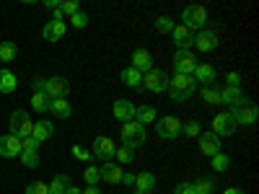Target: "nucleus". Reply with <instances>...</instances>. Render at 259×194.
Wrapping results in <instances>:
<instances>
[{
	"label": "nucleus",
	"instance_id": "obj_1",
	"mask_svg": "<svg viewBox=\"0 0 259 194\" xmlns=\"http://www.w3.org/2000/svg\"><path fill=\"white\" fill-rule=\"evenodd\" d=\"M194 91H197V83H194L192 75H174V78H168V96H171L174 104L187 101Z\"/></svg>",
	"mask_w": 259,
	"mask_h": 194
},
{
	"label": "nucleus",
	"instance_id": "obj_2",
	"mask_svg": "<svg viewBox=\"0 0 259 194\" xmlns=\"http://www.w3.org/2000/svg\"><path fill=\"white\" fill-rule=\"evenodd\" d=\"M182 24L189 29V31H202L207 26V11L197 3H189L182 13Z\"/></svg>",
	"mask_w": 259,
	"mask_h": 194
},
{
	"label": "nucleus",
	"instance_id": "obj_3",
	"mask_svg": "<svg viewBox=\"0 0 259 194\" xmlns=\"http://www.w3.org/2000/svg\"><path fill=\"white\" fill-rule=\"evenodd\" d=\"M122 145H127L130 150H135L140 145H145V127L140 122H124L122 124Z\"/></svg>",
	"mask_w": 259,
	"mask_h": 194
},
{
	"label": "nucleus",
	"instance_id": "obj_4",
	"mask_svg": "<svg viewBox=\"0 0 259 194\" xmlns=\"http://www.w3.org/2000/svg\"><path fill=\"white\" fill-rule=\"evenodd\" d=\"M231 117H233V122H236V127L239 124H244V127H251V124H256V117H259V112H256V106L251 104V101H246V99H241L239 104L231 109Z\"/></svg>",
	"mask_w": 259,
	"mask_h": 194
},
{
	"label": "nucleus",
	"instance_id": "obj_5",
	"mask_svg": "<svg viewBox=\"0 0 259 194\" xmlns=\"http://www.w3.org/2000/svg\"><path fill=\"white\" fill-rule=\"evenodd\" d=\"M11 132L8 135H16L18 140H24V137H31V129H34V122H31V117L24 112V109H16L13 114H11Z\"/></svg>",
	"mask_w": 259,
	"mask_h": 194
},
{
	"label": "nucleus",
	"instance_id": "obj_6",
	"mask_svg": "<svg viewBox=\"0 0 259 194\" xmlns=\"http://www.w3.org/2000/svg\"><path fill=\"white\" fill-rule=\"evenodd\" d=\"M153 124H156V135L163 140H177L182 135V122L177 117H161Z\"/></svg>",
	"mask_w": 259,
	"mask_h": 194
},
{
	"label": "nucleus",
	"instance_id": "obj_7",
	"mask_svg": "<svg viewBox=\"0 0 259 194\" xmlns=\"http://www.w3.org/2000/svg\"><path fill=\"white\" fill-rule=\"evenodd\" d=\"M143 85L150 91V93H161V91H168V75L166 70L161 68H153V70H148L143 75Z\"/></svg>",
	"mask_w": 259,
	"mask_h": 194
},
{
	"label": "nucleus",
	"instance_id": "obj_8",
	"mask_svg": "<svg viewBox=\"0 0 259 194\" xmlns=\"http://www.w3.org/2000/svg\"><path fill=\"white\" fill-rule=\"evenodd\" d=\"M114 150H117L114 140H112V137H106V135H101V137H96V140H94V150H91V156H94V158H99V161H104V163H109V161L114 158Z\"/></svg>",
	"mask_w": 259,
	"mask_h": 194
},
{
	"label": "nucleus",
	"instance_id": "obj_9",
	"mask_svg": "<svg viewBox=\"0 0 259 194\" xmlns=\"http://www.w3.org/2000/svg\"><path fill=\"white\" fill-rule=\"evenodd\" d=\"M194 68H197V57H194L189 50H177V55H174V70H177V75H192Z\"/></svg>",
	"mask_w": 259,
	"mask_h": 194
},
{
	"label": "nucleus",
	"instance_id": "obj_10",
	"mask_svg": "<svg viewBox=\"0 0 259 194\" xmlns=\"http://www.w3.org/2000/svg\"><path fill=\"white\" fill-rule=\"evenodd\" d=\"M212 135H218V137H226V135H233L236 132V122L231 117V112H223V114H215L212 117V129H210Z\"/></svg>",
	"mask_w": 259,
	"mask_h": 194
},
{
	"label": "nucleus",
	"instance_id": "obj_11",
	"mask_svg": "<svg viewBox=\"0 0 259 194\" xmlns=\"http://www.w3.org/2000/svg\"><path fill=\"white\" fill-rule=\"evenodd\" d=\"M192 44L197 47L200 52H212V50H218V34H215L212 29H202V31H197L194 34V39H192Z\"/></svg>",
	"mask_w": 259,
	"mask_h": 194
},
{
	"label": "nucleus",
	"instance_id": "obj_12",
	"mask_svg": "<svg viewBox=\"0 0 259 194\" xmlns=\"http://www.w3.org/2000/svg\"><path fill=\"white\" fill-rule=\"evenodd\" d=\"M70 91V83L65 78H45V93L50 99H65Z\"/></svg>",
	"mask_w": 259,
	"mask_h": 194
},
{
	"label": "nucleus",
	"instance_id": "obj_13",
	"mask_svg": "<svg viewBox=\"0 0 259 194\" xmlns=\"http://www.w3.org/2000/svg\"><path fill=\"white\" fill-rule=\"evenodd\" d=\"M130 68H135V70H140L143 75L148 73V70H153V57H150V52L148 50H133V55H130Z\"/></svg>",
	"mask_w": 259,
	"mask_h": 194
},
{
	"label": "nucleus",
	"instance_id": "obj_14",
	"mask_svg": "<svg viewBox=\"0 0 259 194\" xmlns=\"http://www.w3.org/2000/svg\"><path fill=\"white\" fill-rule=\"evenodd\" d=\"M112 114L124 124V122H133L135 119V104L133 101H127V99H117L114 106H112Z\"/></svg>",
	"mask_w": 259,
	"mask_h": 194
},
{
	"label": "nucleus",
	"instance_id": "obj_15",
	"mask_svg": "<svg viewBox=\"0 0 259 194\" xmlns=\"http://www.w3.org/2000/svg\"><path fill=\"white\" fill-rule=\"evenodd\" d=\"M200 153L202 156H215V153H221V137L218 135H212V132H200Z\"/></svg>",
	"mask_w": 259,
	"mask_h": 194
},
{
	"label": "nucleus",
	"instance_id": "obj_16",
	"mask_svg": "<svg viewBox=\"0 0 259 194\" xmlns=\"http://www.w3.org/2000/svg\"><path fill=\"white\" fill-rule=\"evenodd\" d=\"M65 31H68V26H65V21H47L45 29H41V36H45V41H60L65 36Z\"/></svg>",
	"mask_w": 259,
	"mask_h": 194
},
{
	"label": "nucleus",
	"instance_id": "obj_17",
	"mask_svg": "<svg viewBox=\"0 0 259 194\" xmlns=\"http://www.w3.org/2000/svg\"><path fill=\"white\" fill-rule=\"evenodd\" d=\"M0 156H3V158L21 156V140L16 135H3V137H0Z\"/></svg>",
	"mask_w": 259,
	"mask_h": 194
},
{
	"label": "nucleus",
	"instance_id": "obj_18",
	"mask_svg": "<svg viewBox=\"0 0 259 194\" xmlns=\"http://www.w3.org/2000/svg\"><path fill=\"white\" fill-rule=\"evenodd\" d=\"M171 36H174V44L179 50H189L192 47V39H194V31H189L184 24H177L174 31H171Z\"/></svg>",
	"mask_w": 259,
	"mask_h": 194
},
{
	"label": "nucleus",
	"instance_id": "obj_19",
	"mask_svg": "<svg viewBox=\"0 0 259 194\" xmlns=\"http://www.w3.org/2000/svg\"><path fill=\"white\" fill-rule=\"evenodd\" d=\"M215 68L212 65H205V62H197V68H194V73H192V78H194V83H202V85H207V83H215Z\"/></svg>",
	"mask_w": 259,
	"mask_h": 194
},
{
	"label": "nucleus",
	"instance_id": "obj_20",
	"mask_svg": "<svg viewBox=\"0 0 259 194\" xmlns=\"http://www.w3.org/2000/svg\"><path fill=\"white\" fill-rule=\"evenodd\" d=\"M122 174H124V171H122V166L119 163H104L101 168H99V176L104 179V181H109V184H119L122 181Z\"/></svg>",
	"mask_w": 259,
	"mask_h": 194
},
{
	"label": "nucleus",
	"instance_id": "obj_21",
	"mask_svg": "<svg viewBox=\"0 0 259 194\" xmlns=\"http://www.w3.org/2000/svg\"><path fill=\"white\" fill-rule=\"evenodd\" d=\"M52 132H55V124H52L50 119H41V122H36V124H34L31 137H34L36 142H45V140H50V137H52Z\"/></svg>",
	"mask_w": 259,
	"mask_h": 194
},
{
	"label": "nucleus",
	"instance_id": "obj_22",
	"mask_svg": "<svg viewBox=\"0 0 259 194\" xmlns=\"http://www.w3.org/2000/svg\"><path fill=\"white\" fill-rule=\"evenodd\" d=\"M50 112H52L57 119H70V114H73L68 99H52V101H50Z\"/></svg>",
	"mask_w": 259,
	"mask_h": 194
},
{
	"label": "nucleus",
	"instance_id": "obj_23",
	"mask_svg": "<svg viewBox=\"0 0 259 194\" xmlns=\"http://www.w3.org/2000/svg\"><path fill=\"white\" fill-rule=\"evenodd\" d=\"M241 99H244V96H241V88H233V85H223V88H221V104H228L231 109H233V106L239 104Z\"/></svg>",
	"mask_w": 259,
	"mask_h": 194
},
{
	"label": "nucleus",
	"instance_id": "obj_24",
	"mask_svg": "<svg viewBox=\"0 0 259 194\" xmlns=\"http://www.w3.org/2000/svg\"><path fill=\"white\" fill-rule=\"evenodd\" d=\"M153 186H156V176L150 174V171H143L140 176H135V189H138V194L153 191Z\"/></svg>",
	"mask_w": 259,
	"mask_h": 194
},
{
	"label": "nucleus",
	"instance_id": "obj_25",
	"mask_svg": "<svg viewBox=\"0 0 259 194\" xmlns=\"http://www.w3.org/2000/svg\"><path fill=\"white\" fill-rule=\"evenodd\" d=\"M202 101L215 106V104H221V85L218 83H207L202 85Z\"/></svg>",
	"mask_w": 259,
	"mask_h": 194
},
{
	"label": "nucleus",
	"instance_id": "obj_26",
	"mask_svg": "<svg viewBox=\"0 0 259 194\" xmlns=\"http://www.w3.org/2000/svg\"><path fill=\"white\" fill-rule=\"evenodd\" d=\"M16 85H18L16 73H11V70H0V93H13V91H16Z\"/></svg>",
	"mask_w": 259,
	"mask_h": 194
},
{
	"label": "nucleus",
	"instance_id": "obj_27",
	"mask_svg": "<svg viewBox=\"0 0 259 194\" xmlns=\"http://www.w3.org/2000/svg\"><path fill=\"white\" fill-rule=\"evenodd\" d=\"M156 119H158V114H156L153 106H140V109H135V122H140L143 127L145 124H153Z\"/></svg>",
	"mask_w": 259,
	"mask_h": 194
},
{
	"label": "nucleus",
	"instance_id": "obj_28",
	"mask_svg": "<svg viewBox=\"0 0 259 194\" xmlns=\"http://www.w3.org/2000/svg\"><path fill=\"white\" fill-rule=\"evenodd\" d=\"M122 83L130 85V88H138V85L143 83V73L135 70V68H124L122 70Z\"/></svg>",
	"mask_w": 259,
	"mask_h": 194
},
{
	"label": "nucleus",
	"instance_id": "obj_29",
	"mask_svg": "<svg viewBox=\"0 0 259 194\" xmlns=\"http://www.w3.org/2000/svg\"><path fill=\"white\" fill-rule=\"evenodd\" d=\"M73 184H70V176H65V174H60V176H55L52 179V184H50V194H65Z\"/></svg>",
	"mask_w": 259,
	"mask_h": 194
},
{
	"label": "nucleus",
	"instance_id": "obj_30",
	"mask_svg": "<svg viewBox=\"0 0 259 194\" xmlns=\"http://www.w3.org/2000/svg\"><path fill=\"white\" fill-rule=\"evenodd\" d=\"M16 55H18L16 41H3V44H0V62H13Z\"/></svg>",
	"mask_w": 259,
	"mask_h": 194
},
{
	"label": "nucleus",
	"instance_id": "obj_31",
	"mask_svg": "<svg viewBox=\"0 0 259 194\" xmlns=\"http://www.w3.org/2000/svg\"><path fill=\"white\" fill-rule=\"evenodd\" d=\"M50 96L45 93V91H36L34 96H31V106H34V109L36 112H50Z\"/></svg>",
	"mask_w": 259,
	"mask_h": 194
},
{
	"label": "nucleus",
	"instance_id": "obj_32",
	"mask_svg": "<svg viewBox=\"0 0 259 194\" xmlns=\"http://www.w3.org/2000/svg\"><path fill=\"white\" fill-rule=\"evenodd\" d=\"M114 158H117V163L127 166V163H133V161H135V150H130L127 145H119V148L114 150Z\"/></svg>",
	"mask_w": 259,
	"mask_h": 194
},
{
	"label": "nucleus",
	"instance_id": "obj_33",
	"mask_svg": "<svg viewBox=\"0 0 259 194\" xmlns=\"http://www.w3.org/2000/svg\"><path fill=\"white\" fill-rule=\"evenodd\" d=\"M21 163H24L26 168H36L39 166V153H36V150H21Z\"/></svg>",
	"mask_w": 259,
	"mask_h": 194
},
{
	"label": "nucleus",
	"instance_id": "obj_34",
	"mask_svg": "<svg viewBox=\"0 0 259 194\" xmlns=\"http://www.w3.org/2000/svg\"><path fill=\"white\" fill-rule=\"evenodd\" d=\"M174 26H177V24H174L168 16H161V18L156 21V31H158V34H171V31H174Z\"/></svg>",
	"mask_w": 259,
	"mask_h": 194
},
{
	"label": "nucleus",
	"instance_id": "obj_35",
	"mask_svg": "<svg viewBox=\"0 0 259 194\" xmlns=\"http://www.w3.org/2000/svg\"><path fill=\"white\" fill-rule=\"evenodd\" d=\"M182 132L187 135V137H200V132H202V124L200 122H187V124H182Z\"/></svg>",
	"mask_w": 259,
	"mask_h": 194
},
{
	"label": "nucleus",
	"instance_id": "obj_36",
	"mask_svg": "<svg viewBox=\"0 0 259 194\" xmlns=\"http://www.w3.org/2000/svg\"><path fill=\"white\" fill-rule=\"evenodd\" d=\"M83 179H85V184H89V186H96L99 184V166H89V168H85L83 171Z\"/></svg>",
	"mask_w": 259,
	"mask_h": 194
},
{
	"label": "nucleus",
	"instance_id": "obj_37",
	"mask_svg": "<svg viewBox=\"0 0 259 194\" xmlns=\"http://www.w3.org/2000/svg\"><path fill=\"white\" fill-rule=\"evenodd\" d=\"M70 153H73V158H78V161H85V163H89L94 156H91V150H85L83 145H73L70 148Z\"/></svg>",
	"mask_w": 259,
	"mask_h": 194
},
{
	"label": "nucleus",
	"instance_id": "obj_38",
	"mask_svg": "<svg viewBox=\"0 0 259 194\" xmlns=\"http://www.w3.org/2000/svg\"><path fill=\"white\" fill-rule=\"evenodd\" d=\"M212 168L215 171H228V156L226 153H215L212 156Z\"/></svg>",
	"mask_w": 259,
	"mask_h": 194
},
{
	"label": "nucleus",
	"instance_id": "obj_39",
	"mask_svg": "<svg viewBox=\"0 0 259 194\" xmlns=\"http://www.w3.org/2000/svg\"><path fill=\"white\" fill-rule=\"evenodd\" d=\"M26 194H50V184H45V181H34V184L26 186Z\"/></svg>",
	"mask_w": 259,
	"mask_h": 194
},
{
	"label": "nucleus",
	"instance_id": "obj_40",
	"mask_svg": "<svg viewBox=\"0 0 259 194\" xmlns=\"http://www.w3.org/2000/svg\"><path fill=\"white\" fill-rule=\"evenodd\" d=\"M68 21H70V24H73L75 29H85V26H89V16H85V13H80V11H78L75 16H70Z\"/></svg>",
	"mask_w": 259,
	"mask_h": 194
},
{
	"label": "nucleus",
	"instance_id": "obj_41",
	"mask_svg": "<svg viewBox=\"0 0 259 194\" xmlns=\"http://www.w3.org/2000/svg\"><path fill=\"white\" fill-rule=\"evenodd\" d=\"M212 181L210 179H200V181H194V191H197V194H210L212 191Z\"/></svg>",
	"mask_w": 259,
	"mask_h": 194
},
{
	"label": "nucleus",
	"instance_id": "obj_42",
	"mask_svg": "<svg viewBox=\"0 0 259 194\" xmlns=\"http://www.w3.org/2000/svg\"><path fill=\"white\" fill-rule=\"evenodd\" d=\"M226 85H233V88H239V85H241V73H239V70L228 73V78H226Z\"/></svg>",
	"mask_w": 259,
	"mask_h": 194
},
{
	"label": "nucleus",
	"instance_id": "obj_43",
	"mask_svg": "<svg viewBox=\"0 0 259 194\" xmlns=\"http://www.w3.org/2000/svg\"><path fill=\"white\" fill-rule=\"evenodd\" d=\"M174 194H197V191H194V184H189V181H182V184L174 189Z\"/></svg>",
	"mask_w": 259,
	"mask_h": 194
},
{
	"label": "nucleus",
	"instance_id": "obj_44",
	"mask_svg": "<svg viewBox=\"0 0 259 194\" xmlns=\"http://www.w3.org/2000/svg\"><path fill=\"white\" fill-rule=\"evenodd\" d=\"M36 148H39V142L34 137H24V140H21V150H36Z\"/></svg>",
	"mask_w": 259,
	"mask_h": 194
},
{
	"label": "nucleus",
	"instance_id": "obj_45",
	"mask_svg": "<svg viewBox=\"0 0 259 194\" xmlns=\"http://www.w3.org/2000/svg\"><path fill=\"white\" fill-rule=\"evenodd\" d=\"M31 88H34V93L36 91H45V78H34L31 80Z\"/></svg>",
	"mask_w": 259,
	"mask_h": 194
},
{
	"label": "nucleus",
	"instance_id": "obj_46",
	"mask_svg": "<svg viewBox=\"0 0 259 194\" xmlns=\"http://www.w3.org/2000/svg\"><path fill=\"white\" fill-rule=\"evenodd\" d=\"M80 194H101V191H99V186H85Z\"/></svg>",
	"mask_w": 259,
	"mask_h": 194
},
{
	"label": "nucleus",
	"instance_id": "obj_47",
	"mask_svg": "<svg viewBox=\"0 0 259 194\" xmlns=\"http://www.w3.org/2000/svg\"><path fill=\"white\" fill-rule=\"evenodd\" d=\"M60 3H62V0H47V8L57 11V8H60Z\"/></svg>",
	"mask_w": 259,
	"mask_h": 194
},
{
	"label": "nucleus",
	"instance_id": "obj_48",
	"mask_svg": "<svg viewBox=\"0 0 259 194\" xmlns=\"http://www.w3.org/2000/svg\"><path fill=\"white\" fill-rule=\"evenodd\" d=\"M122 181H124V184H135V176H133V174H122Z\"/></svg>",
	"mask_w": 259,
	"mask_h": 194
},
{
	"label": "nucleus",
	"instance_id": "obj_49",
	"mask_svg": "<svg viewBox=\"0 0 259 194\" xmlns=\"http://www.w3.org/2000/svg\"><path fill=\"white\" fill-rule=\"evenodd\" d=\"M223 194H244V191H241V189H236V186H231V189H226Z\"/></svg>",
	"mask_w": 259,
	"mask_h": 194
},
{
	"label": "nucleus",
	"instance_id": "obj_50",
	"mask_svg": "<svg viewBox=\"0 0 259 194\" xmlns=\"http://www.w3.org/2000/svg\"><path fill=\"white\" fill-rule=\"evenodd\" d=\"M65 194H80V191H78V186H70V189L65 191Z\"/></svg>",
	"mask_w": 259,
	"mask_h": 194
},
{
	"label": "nucleus",
	"instance_id": "obj_51",
	"mask_svg": "<svg viewBox=\"0 0 259 194\" xmlns=\"http://www.w3.org/2000/svg\"><path fill=\"white\" fill-rule=\"evenodd\" d=\"M145 194H153V191H145Z\"/></svg>",
	"mask_w": 259,
	"mask_h": 194
}]
</instances>
